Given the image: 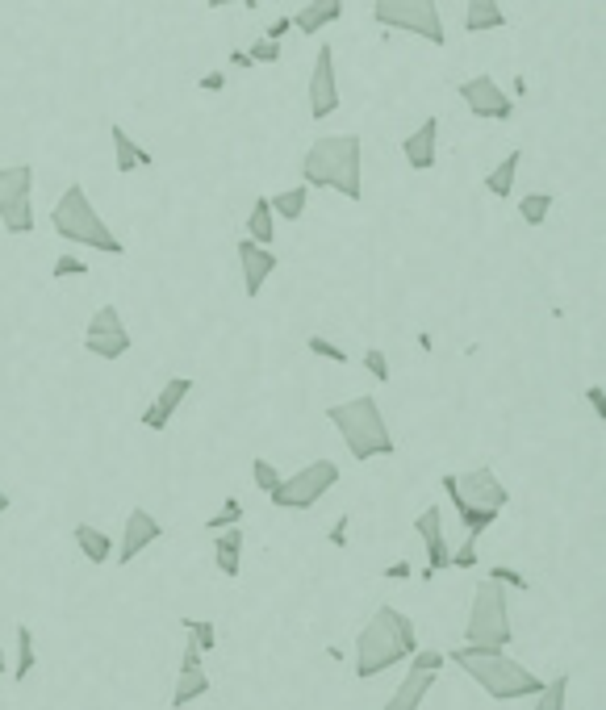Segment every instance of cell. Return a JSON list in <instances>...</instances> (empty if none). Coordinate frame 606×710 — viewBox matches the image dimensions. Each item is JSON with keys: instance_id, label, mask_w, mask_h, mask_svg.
Segmentation results:
<instances>
[{"instance_id": "22", "label": "cell", "mask_w": 606, "mask_h": 710, "mask_svg": "<svg viewBox=\"0 0 606 710\" xmlns=\"http://www.w3.org/2000/svg\"><path fill=\"white\" fill-rule=\"evenodd\" d=\"M214 560H218V573L230 581L243 573V527L214 531Z\"/></svg>"}, {"instance_id": "51", "label": "cell", "mask_w": 606, "mask_h": 710, "mask_svg": "<svg viewBox=\"0 0 606 710\" xmlns=\"http://www.w3.org/2000/svg\"><path fill=\"white\" fill-rule=\"evenodd\" d=\"M9 669V660H5V652H0V673H5Z\"/></svg>"}, {"instance_id": "13", "label": "cell", "mask_w": 606, "mask_h": 710, "mask_svg": "<svg viewBox=\"0 0 606 710\" xmlns=\"http://www.w3.org/2000/svg\"><path fill=\"white\" fill-rule=\"evenodd\" d=\"M335 109H339L335 51H331V42H322L318 55H314V71H310V117H314V122H326Z\"/></svg>"}, {"instance_id": "16", "label": "cell", "mask_w": 606, "mask_h": 710, "mask_svg": "<svg viewBox=\"0 0 606 710\" xmlns=\"http://www.w3.org/2000/svg\"><path fill=\"white\" fill-rule=\"evenodd\" d=\"M235 255H239V268H243V293H247V297H260L264 284H268V276L276 272V264H281V259H276L272 247L251 243V239H239Z\"/></svg>"}, {"instance_id": "28", "label": "cell", "mask_w": 606, "mask_h": 710, "mask_svg": "<svg viewBox=\"0 0 606 710\" xmlns=\"http://www.w3.org/2000/svg\"><path fill=\"white\" fill-rule=\"evenodd\" d=\"M205 694H209V677H205V669H184V673L176 677L172 710H184L189 702H197V698H205Z\"/></svg>"}, {"instance_id": "45", "label": "cell", "mask_w": 606, "mask_h": 710, "mask_svg": "<svg viewBox=\"0 0 606 710\" xmlns=\"http://www.w3.org/2000/svg\"><path fill=\"white\" fill-rule=\"evenodd\" d=\"M347 527H352V518L339 514V523L331 527V543H335V548H347Z\"/></svg>"}, {"instance_id": "27", "label": "cell", "mask_w": 606, "mask_h": 710, "mask_svg": "<svg viewBox=\"0 0 606 710\" xmlns=\"http://www.w3.org/2000/svg\"><path fill=\"white\" fill-rule=\"evenodd\" d=\"M268 205H272L276 218H285V222H301V218H306V205H310V188H306V184L285 188V193L268 197Z\"/></svg>"}, {"instance_id": "50", "label": "cell", "mask_w": 606, "mask_h": 710, "mask_svg": "<svg viewBox=\"0 0 606 710\" xmlns=\"http://www.w3.org/2000/svg\"><path fill=\"white\" fill-rule=\"evenodd\" d=\"M0 514H9V493L0 489Z\"/></svg>"}, {"instance_id": "15", "label": "cell", "mask_w": 606, "mask_h": 710, "mask_svg": "<svg viewBox=\"0 0 606 710\" xmlns=\"http://www.w3.org/2000/svg\"><path fill=\"white\" fill-rule=\"evenodd\" d=\"M414 531H418V539H423V548H427V568H423V577L431 581L435 573H444L448 560H452L448 535H444V514H439V506L418 510V518H414Z\"/></svg>"}, {"instance_id": "30", "label": "cell", "mask_w": 606, "mask_h": 710, "mask_svg": "<svg viewBox=\"0 0 606 710\" xmlns=\"http://www.w3.org/2000/svg\"><path fill=\"white\" fill-rule=\"evenodd\" d=\"M34 631H30V623H17V660H13V681L21 685V681H30V673H34Z\"/></svg>"}, {"instance_id": "37", "label": "cell", "mask_w": 606, "mask_h": 710, "mask_svg": "<svg viewBox=\"0 0 606 710\" xmlns=\"http://www.w3.org/2000/svg\"><path fill=\"white\" fill-rule=\"evenodd\" d=\"M306 347H310V355H322V360H331V364H347V351L331 339H322V335H310Z\"/></svg>"}, {"instance_id": "29", "label": "cell", "mask_w": 606, "mask_h": 710, "mask_svg": "<svg viewBox=\"0 0 606 710\" xmlns=\"http://www.w3.org/2000/svg\"><path fill=\"white\" fill-rule=\"evenodd\" d=\"M565 698H569V673H556L531 694V710H565Z\"/></svg>"}, {"instance_id": "31", "label": "cell", "mask_w": 606, "mask_h": 710, "mask_svg": "<svg viewBox=\"0 0 606 710\" xmlns=\"http://www.w3.org/2000/svg\"><path fill=\"white\" fill-rule=\"evenodd\" d=\"M552 193H527L523 201H519V218L527 222V226H544L548 222V213H552Z\"/></svg>"}, {"instance_id": "5", "label": "cell", "mask_w": 606, "mask_h": 710, "mask_svg": "<svg viewBox=\"0 0 606 710\" xmlns=\"http://www.w3.org/2000/svg\"><path fill=\"white\" fill-rule=\"evenodd\" d=\"M51 226L63 243H76V247H92L101 255H126V243L109 230V222L97 213V205L88 201V188L84 184H67L55 209H51Z\"/></svg>"}, {"instance_id": "35", "label": "cell", "mask_w": 606, "mask_h": 710, "mask_svg": "<svg viewBox=\"0 0 606 710\" xmlns=\"http://www.w3.org/2000/svg\"><path fill=\"white\" fill-rule=\"evenodd\" d=\"M247 55H251V63H255V67H260V63H281L285 46L276 42V38H255V42L247 46Z\"/></svg>"}, {"instance_id": "43", "label": "cell", "mask_w": 606, "mask_h": 710, "mask_svg": "<svg viewBox=\"0 0 606 710\" xmlns=\"http://www.w3.org/2000/svg\"><path fill=\"white\" fill-rule=\"evenodd\" d=\"M586 401H590V410H594L598 422H602V418H606V389H602V385H590V389H586Z\"/></svg>"}, {"instance_id": "4", "label": "cell", "mask_w": 606, "mask_h": 710, "mask_svg": "<svg viewBox=\"0 0 606 710\" xmlns=\"http://www.w3.org/2000/svg\"><path fill=\"white\" fill-rule=\"evenodd\" d=\"M326 422L339 431L343 447L352 452V460H381L398 452V439L389 435V422L381 414V401L377 397H352V401H339V406H326Z\"/></svg>"}, {"instance_id": "19", "label": "cell", "mask_w": 606, "mask_h": 710, "mask_svg": "<svg viewBox=\"0 0 606 710\" xmlns=\"http://www.w3.org/2000/svg\"><path fill=\"white\" fill-rule=\"evenodd\" d=\"M109 138H113V168H118L122 176H130V172H143V168H155V155L138 147V142L130 138V130H126V126L113 122V126H109Z\"/></svg>"}, {"instance_id": "40", "label": "cell", "mask_w": 606, "mask_h": 710, "mask_svg": "<svg viewBox=\"0 0 606 710\" xmlns=\"http://www.w3.org/2000/svg\"><path fill=\"white\" fill-rule=\"evenodd\" d=\"M51 276L55 280H63V276H88V264L80 255H72V251H63L59 259H55V268H51Z\"/></svg>"}, {"instance_id": "23", "label": "cell", "mask_w": 606, "mask_h": 710, "mask_svg": "<svg viewBox=\"0 0 606 710\" xmlns=\"http://www.w3.org/2000/svg\"><path fill=\"white\" fill-rule=\"evenodd\" d=\"M502 26H506V13L498 0H464V34H489Z\"/></svg>"}, {"instance_id": "6", "label": "cell", "mask_w": 606, "mask_h": 710, "mask_svg": "<svg viewBox=\"0 0 606 710\" xmlns=\"http://www.w3.org/2000/svg\"><path fill=\"white\" fill-rule=\"evenodd\" d=\"M464 644H481V648H510V644H515V623H510L506 585L485 577L473 589L469 623H464Z\"/></svg>"}, {"instance_id": "42", "label": "cell", "mask_w": 606, "mask_h": 710, "mask_svg": "<svg viewBox=\"0 0 606 710\" xmlns=\"http://www.w3.org/2000/svg\"><path fill=\"white\" fill-rule=\"evenodd\" d=\"M201 656H205V652L197 648V639H193L189 631H184V656H180V673H184V669H201Z\"/></svg>"}, {"instance_id": "41", "label": "cell", "mask_w": 606, "mask_h": 710, "mask_svg": "<svg viewBox=\"0 0 606 710\" xmlns=\"http://www.w3.org/2000/svg\"><path fill=\"white\" fill-rule=\"evenodd\" d=\"M477 564V539H469L464 535V543L452 552V560H448V568H473Z\"/></svg>"}, {"instance_id": "39", "label": "cell", "mask_w": 606, "mask_h": 710, "mask_svg": "<svg viewBox=\"0 0 606 710\" xmlns=\"http://www.w3.org/2000/svg\"><path fill=\"white\" fill-rule=\"evenodd\" d=\"M364 368H368V376H372V381H389V355L381 351V347H368L364 351Z\"/></svg>"}, {"instance_id": "8", "label": "cell", "mask_w": 606, "mask_h": 710, "mask_svg": "<svg viewBox=\"0 0 606 710\" xmlns=\"http://www.w3.org/2000/svg\"><path fill=\"white\" fill-rule=\"evenodd\" d=\"M335 485H339V464L335 460H310L306 468L281 477V485L268 493V502L276 510H314Z\"/></svg>"}, {"instance_id": "33", "label": "cell", "mask_w": 606, "mask_h": 710, "mask_svg": "<svg viewBox=\"0 0 606 710\" xmlns=\"http://www.w3.org/2000/svg\"><path fill=\"white\" fill-rule=\"evenodd\" d=\"M243 523V502H239V497H226V502H222V510L214 514V518H209V531H226V527H239Z\"/></svg>"}, {"instance_id": "17", "label": "cell", "mask_w": 606, "mask_h": 710, "mask_svg": "<svg viewBox=\"0 0 606 710\" xmlns=\"http://www.w3.org/2000/svg\"><path fill=\"white\" fill-rule=\"evenodd\" d=\"M193 393V381H189V376H172V381H163V389L155 393V401H151V406L143 410V426H147V431H168V422L176 418V410L184 406V397H189Z\"/></svg>"}, {"instance_id": "24", "label": "cell", "mask_w": 606, "mask_h": 710, "mask_svg": "<svg viewBox=\"0 0 606 710\" xmlns=\"http://www.w3.org/2000/svg\"><path fill=\"white\" fill-rule=\"evenodd\" d=\"M76 548L84 552L88 564H109V560H113V539H109L101 527H92V523H80V527H76Z\"/></svg>"}, {"instance_id": "3", "label": "cell", "mask_w": 606, "mask_h": 710, "mask_svg": "<svg viewBox=\"0 0 606 710\" xmlns=\"http://www.w3.org/2000/svg\"><path fill=\"white\" fill-rule=\"evenodd\" d=\"M452 665L473 677L481 690L494 702H523L544 685L540 673H531L527 665H519L515 656H506V648H481V644H460L452 652H444Z\"/></svg>"}, {"instance_id": "26", "label": "cell", "mask_w": 606, "mask_h": 710, "mask_svg": "<svg viewBox=\"0 0 606 710\" xmlns=\"http://www.w3.org/2000/svg\"><path fill=\"white\" fill-rule=\"evenodd\" d=\"M247 239L251 243H264V247L276 239V213H272L268 197H255V205L247 213Z\"/></svg>"}, {"instance_id": "25", "label": "cell", "mask_w": 606, "mask_h": 710, "mask_svg": "<svg viewBox=\"0 0 606 710\" xmlns=\"http://www.w3.org/2000/svg\"><path fill=\"white\" fill-rule=\"evenodd\" d=\"M519 163H523V151H510L494 172L485 176V193H494L498 201H506L510 193H515V176H519Z\"/></svg>"}, {"instance_id": "9", "label": "cell", "mask_w": 606, "mask_h": 710, "mask_svg": "<svg viewBox=\"0 0 606 710\" xmlns=\"http://www.w3.org/2000/svg\"><path fill=\"white\" fill-rule=\"evenodd\" d=\"M439 485H444L448 502L452 506H477V510H506L510 502V489L498 481L494 468H469V472H444L439 477Z\"/></svg>"}, {"instance_id": "49", "label": "cell", "mask_w": 606, "mask_h": 710, "mask_svg": "<svg viewBox=\"0 0 606 710\" xmlns=\"http://www.w3.org/2000/svg\"><path fill=\"white\" fill-rule=\"evenodd\" d=\"M205 5H209V9H226V5H247V9H255L260 0H205Z\"/></svg>"}, {"instance_id": "36", "label": "cell", "mask_w": 606, "mask_h": 710, "mask_svg": "<svg viewBox=\"0 0 606 710\" xmlns=\"http://www.w3.org/2000/svg\"><path fill=\"white\" fill-rule=\"evenodd\" d=\"M406 660H410V669H418V673H439V669L448 665V656L435 652V648H414Z\"/></svg>"}, {"instance_id": "21", "label": "cell", "mask_w": 606, "mask_h": 710, "mask_svg": "<svg viewBox=\"0 0 606 710\" xmlns=\"http://www.w3.org/2000/svg\"><path fill=\"white\" fill-rule=\"evenodd\" d=\"M431 685H435V673H418V669H410V673L402 677V685L389 694V702H385L381 710H423V702H427V694H431Z\"/></svg>"}, {"instance_id": "10", "label": "cell", "mask_w": 606, "mask_h": 710, "mask_svg": "<svg viewBox=\"0 0 606 710\" xmlns=\"http://www.w3.org/2000/svg\"><path fill=\"white\" fill-rule=\"evenodd\" d=\"M34 168L30 163H13L0 168V226L9 234H30L34 230Z\"/></svg>"}, {"instance_id": "7", "label": "cell", "mask_w": 606, "mask_h": 710, "mask_svg": "<svg viewBox=\"0 0 606 710\" xmlns=\"http://www.w3.org/2000/svg\"><path fill=\"white\" fill-rule=\"evenodd\" d=\"M372 17H377V26H385V30L414 34V38H423L431 46L448 42L444 17H439L435 0H372Z\"/></svg>"}, {"instance_id": "14", "label": "cell", "mask_w": 606, "mask_h": 710, "mask_svg": "<svg viewBox=\"0 0 606 710\" xmlns=\"http://www.w3.org/2000/svg\"><path fill=\"white\" fill-rule=\"evenodd\" d=\"M163 539V523L147 510V506H134L130 514H126V527H122V543L113 548V560L118 564H130V560H138L143 556L151 543H159Z\"/></svg>"}, {"instance_id": "20", "label": "cell", "mask_w": 606, "mask_h": 710, "mask_svg": "<svg viewBox=\"0 0 606 710\" xmlns=\"http://www.w3.org/2000/svg\"><path fill=\"white\" fill-rule=\"evenodd\" d=\"M339 17H343V0H306V5L297 9V17H293V30L306 34V38H314V34H322L326 26H335Z\"/></svg>"}, {"instance_id": "34", "label": "cell", "mask_w": 606, "mask_h": 710, "mask_svg": "<svg viewBox=\"0 0 606 710\" xmlns=\"http://www.w3.org/2000/svg\"><path fill=\"white\" fill-rule=\"evenodd\" d=\"M184 631L197 639L201 652H214V648H218V627L209 623V619H184Z\"/></svg>"}, {"instance_id": "38", "label": "cell", "mask_w": 606, "mask_h": 710, "mask_svg": "<svg viewBox=\"0 0 606 710\" xmlns=\"http://www.w3.org/2000/svg\"><path fill=\"white\" fill-rule=\"evenodd\" d=\"M489 581H498L506 589H531V581L519 573V568H510V564H494V568H489Z\"/></svg>"}, {"instance_id": "48", "label": "cell", "mask_w": 606, "mask_h": 710, "mask_svg": "<svg viewBox=\"0 0 606 710\" xmlns=\"http://www.w3.org/2000/svg\"><path fill=\"white\" fill-rule=\"evenodd\" d=\"M230 67H239V71H255V63H251V55H247V51H230Z\"/></svg>"}, {"instance_id": "1", "label": "cell", "mask_w": 606, "mask_h": 710, "mask_svg": "<svg viewBox=\"0 0 606 710\" xmlns=\"http://www.w3.org/2000/svg\"><path fill=\"white\" fill-rule=\"evenodd\" d=\"M301 184L331 188L347 201H364V138L360 134H322L301 159Z\"/></svg>"}, {"instance_id": "18", "label": "cell", "mask_w": 606, "mask_h": 710, "mask_svg": "<svg viewBox=\"0 0 606 710\" xmlns=\"http://www.w3.org/2000/svg\"><path fill=\"white\" fill-rule=\"evenodd\" d=\"M402 155L414 172H431L439 159V117L431 113L423 126H418L410 138H402Z\"/></svg>"}, {"instance_id": "12", "label": "cell", "mask_w": 606, "mask_h": 710, "mask_svg": "<svg viewBox=\"0 0 606 710\" xmlns=\"http://www.w3.org/2000/svg\"><path fill=\"white\" fill-rule=\"evenodd\" d=\"M456 92H460L464 109H469L477 122H510V117H515V101H510V92L494 76H485V71H477V76H469V80H460Z\"/></svg>"}, {"instance_id": "44", "label": "cell", "mask_w": 606, "mask_h": 710, "mask_svg": "<svg viewBox=\"0 0 606 710\" xmlns=\"http://www.w3.org/2000/svg\"><path fill=\"white\" fill-rule=\"evenodd\" d=\"M201 92H222L226 88V71H205V76L197 80Z\"/></svg>"}, {"instance_id": "46", "label": "cell", "mask_w": 606, "mask_h": 710, "mask_svg": "<svg viewBox=\"0 0 606 710\" xmlns=\"http://www.w3.org/2000/svg\"><path fill=\"white\" fill-rule=\"evenodd\" d=\"M289 30H293V17H276V21H272V26L264 30V38H276V42H281V38H285Z\"/></svg>"}, {"instance_id": "47", "label": "cell", "mask_w": 606, "mask_h": 710, "mask_svg": "<svg viewBox=\"0 0 606 710\" xmlns=\"http://www.w3.org/2000/svg\"><path fill=\"white\" fill-rule=\"evenodd\" d=\"M410 573H414V568H410L406 560H398V564H389V568H385V577H389V581H406Z\"/></svg>"}, {"instance_id": "2", "label": "cell", "mask_w": 606, "mask_h": 710, "mask_svg": "<svg viewBox=\"0 0 606 710\" xmlns=\"http://www.w3.org/2000/svg\"><path fill=\"white\" fill-rule=\"evenodd\" d=\"M418 648V627L398 606H377V614L356 635V677L377 681Z\"/></svg>"}, {"instance_id": "32", "label": "cell", "mask_w": 606, "mask_h": 710, "mask_svg": "<svg viewBox=\"0 0 606 710\" xmlns=\"http://www.w3.org/2000/svg\"><path fill=\"white\" fill-rule=\"evenodd\" d=\"M281 477H285V472L276 468L272 460H264V456L251 460V481H255V489H260V493H272L276 485H281Z\"/></svg>"}, {"instance_id": "11", "label": "cell", "mask_w": 606, "mask_h": 710, "mask_svg": "<svg viewBox=\"0 0 606 710\" xmlns=\"http://www.w3.org/2000/svg\"><path fill=\"white\" fill-rule=\"evenodd\" d=\"M130 347H134V339H130V326L122 322V310L118 305H101L84 326V351L113 364V360H122Z\"/></svg>"}]
</instances>
